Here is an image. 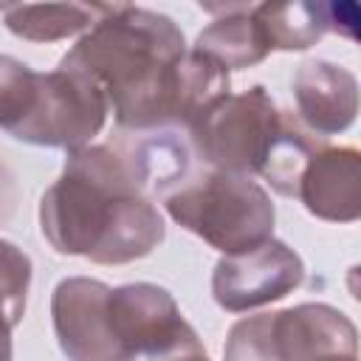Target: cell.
<instances>
[{
	"instance_id": "6da1fadb",
	"label": "cell",
	"mask_w": 361,
	"mask_h": 361,
	"mask_svg": "<svg viewBox=\"0 0 361 361\" xmlns=\"http://www.w3.org/2000/svg\"><path fill=\"white\" fill-rule=\"evenodd\" d=\"M93 79L121 133L186 130L203 110L231 93L223 65L186 48L178 23L161 11L107 3L102 20L59 59Z\"/></svg>"
},
{
	"instance_id": "7a4b0ae2",
	"label": "cell",
	"mask_w": 361,
	"mask_h": 361,
	"mask_svg": "<svg viewBox=\"0 0 361 361\" xmlns=\"http://www.w3.org/2000/svg\"><path fill=\"white\" fill-rule=\"evenodd\" d=\"M39 231L56 254L96 265H127L152 254L166 226L135 186L118 149L87 144L71 149L62 175L39 197Z\"/></svg>"
},
{
	"instance_id": "3957f363",
	"label": "cell",
	"mask_w": 361,
	"mask_h": 361,
	"mask_svg": "<svg viewBox=\"0 0 361 361\" xmlns=\"http://www.w3.org/2000/svg\"><path fill=\"white\" fill-rule=\"evenodd\" d=\"M166 214L223 257L243 254L274 237L271 195L248 175L206 169L164 197Z\"/></svg>"
},
{
	"instance_id": "277c9868",
	"label": "cell",
	"mask_w": 361,
	"mask_h": 361,
	"mask_svg": "<svg viewBox=\"0 0 361 361\" xmlns=\"http://www.w3.org/2000/svg\"><path fill=\"white\" fill-rule=\"evenodd\" d=\"M282 118L285 113L276 107L274 96L262 85H254L217 99L186 127V135L195 158L206 169L254 178L282 130Z\"/></svg>"
},
{
	"instance_id": "5b68a950",
	"label": "cell",
	"mask_w": 361,
	"mask_h": 361,
	"mask_svg": "<svg viewBox=\"0 0 361 361\" xmlns=\"http://www.w3.org/2000/svg\"><path fill=\"white\" fill-rule=\"evenodd\" d=\"M107 113V99L93 79L56 65V71L39 73L37 104L8 135L34 147H59L71 152L87 147L102 133Z\"/></svg>"
},
{
	"instance_id": "8992f818",
	"label": "cell",
	"mask_w": 361,
	"mask_h": 361,
	"mask_svg": "<svg viewBox=\"0 0 361 361\" xmlns=\"http://www.w3.org/2000/svg\"><path fill=\"white\" fill-rule=\"evenodd\" d=\"M305 282L302 257L271 237L243 254L220 257L212 271V296L228 313H248L285 299Z\"/></svg>"
},
{
	"instance_id": "52a82bcc",
	"label": "cell",
	"mask_w": 361,
	"mask_h": 361,
	"mask_svg": "<svg viewBox=\"0 0 361 361\" xmlns=\"http://www.w3.org/2000/svg\"><path fill=\"white\" fill-rule=\"evenodd\" d=\"M110 285L68 276L51 293V322L68 361H124L110 324Z\"/></svg>"
},
{
	"instance_id": "ba28073f",
	"label": "cell",
	"mask_w": 361,
	"mask_h": 361,
	"mask_svg": "<svg viewBox=\"0 0 361 361\" xmlns=\"http://www.w3.org/2000/svg\"><path fill=\"white\" fill-rule=\"evenodd\" d=\"M296 121L316 138H330L353 127L358 116V79L344 65L305 59L293 73Z\"/></svg>"
},
{
	"instance_id": "9c48e42d",
	"label": "cell",
	"mask_w": 361,
	"mask_h": 361,
	"mask_svg": "<svg viewBox=\"0 0 361 361\" xmlns=\"http://www.w3.org/2000/svg\"><path fill=\"white\" fill-rule=\"evenodd\" d=\"M110 324L124 361L189 327L175 296L155 282H127L110 290Z\"/></svg>"
},
{
	"instance_id": "30bf717a",
	"label": "cell",
	"mask_w": 361,
	"mask_h": 361,
	"mask_svg": "<svg viewBox=\"0 0 361 361\" xmlns=\"http://www.w3.org/2000/svg\"><path fill=\"white\" fill-rule=\"evenodd\" d=\"M296 197L319 220L355 223L361 217V152L322 144L302 169Z\"/></svg>"
},
{
	"instance_id": "8fae6325",
	"label": "cell",
	"mask_w": 361,
	"mask_h": 361,
	"mask_svg": "<svg viewBox=\"0 0 361 361\" xmlns=\"http://www.w3.org/2000/svg\"><path fill=\"white\" fill-rule=\"evenodd\" d=\"M274 336L279 361L358 355V330L353 319L324 302H305L296 307L274 310Z\"/></svg>"
},
{
	"instance_id": "7c38bea8",
	"label": "cell",
	"mask_w": 361,
	"mask_h": 361,
	"mask_svg": "<svg viewBox=\"0 0 361 361\" xmlns=\"http://www.w3.org/2000/svg\"><path fill=\"white\" fill-rule=\"evenodd\" d=\"M133 141L124 152H118L135 180V186L152 200L166 197L192 180L195 172V149L180 127H158L144 133H130Z\"/></svg>"
},
{
	"instance_id": "4fadbf2b",
	"label": "cell",
	"mask_w": 361,
	"mask_h": 361,
	"mask_svg": "<svg viewBox=\"0 0 361 361\" xmlns=\"http://www.w3.org/2000/svg\"><path fill=\"white\" fill-rule=\"evenodd\" d=\"M200 8L217 17L197 34L195 51L206 54L226 71L254 68L271 54L262 28L254 20V3H200Z\"/></svg>"
},
{
	"instance_id": "5bb4252c",
	"label": "cell",
	"mask_w": 361,
	"mask_h": 361,
	"mask_svg": "<svg viewBox=\"0 0 361 361\" xmlns=\"http://www.w3.org/2000/svg\"><path fill=\"white\" fill-rule=\"evenodd\" d=\"M6 28L28 42H56L76 34H87L107 3H8L0 6Z\"/></svg>"
},
{
	"instance_id": "9a60e30c",
	"label": "cell",
	"mask_w": 361,
	"mask_h": 361,
	"mask_svg": "<svg viewBox=\"0 0 361 361\" xmlns=\"http://www.w3.org/2000/svg\"><path fill=\"white\" fill-rule=\"evenodd\" d=\"M268 51H307L330 34V3H254Z\"/></svg>"
},
{
	"instance_id": "2e32d148",
	"label": "cell",
	"mask_w": 361,
	"mask_h": 361,
	"mask_svg": "<svg viewBox=\"0 0 361 361\" xmlns=\"http://www.w3.org/2000/svg\"><path fill=\"white\" fill-rule=\"evenodd\" d=\"M324 144V138H316L313 133H307L290 113H285L282 118V130L259 169V178L271 183V189H276L285 197H296V186L302 178L305 164L310 161V155Z\"/></svg>"
},
{
	"instance_id": "e0dca14e",
	"label": "cell",
	"mask_w": 361,
	"mask_h": 361,
	"mask_svg": "<svg viewBox=\"0 0 361 361\" xmlns=\"http://www.w3.org/2000/svg\"><path fill=\"white\" fill-rule=\"evenodd\" d=\"M39 73L23 59L0 54V130L14 133L37 104Z\"/></svg>"
},
{
	"instance_id": "ac0fdd59",
	"label": "cell",
	"mask_w": 361,
	"mask_h": 361,
	"mask_svg": "<svg viewBox=\"0 0 361 361\" xmlns=\"http://www.w3.org/2000/svg\"><path fill=\"white\" fill-rule=\"evenodd\" d=\"M223 361H279L274 310L234 322L223 344Z\"/></svg>"
},
{
	"instance_id": "d6986e66",
	"label": "cell",
	"mask_w": 361,
	"mask_h": 361,
	"mask_svg": "<svg viewBox=\"0 0 361 361\" xmlns=\"http://www.w3.org/2000/svg\"><path fill=\"white\" fill-rule=\"evenodd\" d=\"M28 288H31V257L14 243L0 237V302L14 327L25 316Z\"/></svg>"
},
{
	"instance_id": "ffe728a7",
	"label": "cell",
	"mask_w": 361,
	"mask_h": 361,
	"mask_svg": "<svg viewBox=\"0 0 361 361\" xmlns=\"http://www.w3.org/2000/svg\"><path fill=\"white\" fill-rule=\"evenodd\" d=\"M127 361H209V353H206L200 336L195 333V327L189 324L175 338H169V341H164L158 347L141 350V353L130 355Z\"/></svg>"
},
{
	"instance_id": "44dd1931",
	"label": "cell",
	"mask_w": 361,
	"mask_h": 361,
	"mask_svg": "<svg viewBox=\"0 0 361 361\" xmlns=\"http://www.w3.org/2000/svg\"><path fill=\"white\" fill-rule=\"evenodd\" d=\"M17 203H20V183L14 172L0 161V226L11 220Z\"/></svg>"
},
{
	"instance_id": "7402d4cb",
	"label": "cell",
	"mask_w": 361,
	"mask_h": 361,
	"mask_svg": "<svg viewBox=\"0 0 361 361\" xmlns=\"http://www.w3.org/2000/svg\"><path fill=\"white\" fill-rule=\"evenodd\" d=\"M355 25H358L355 3H330V31L355 39Z\"/></svg>"
},
{
	"instance_id": "603a6c76",
	"label": "cell",
	"mask_w": 361,
	"mask_h": 361,
	"mask_svg": "<svg viewBox=\"0 0 361 361\" xmlns=\"http://www.w3.org/2000/svg\"><path fill=\"white\" fill-rule=\"evenodd\" d=\"M11 330L14 324L8 322L3 302H0V361H11Z\"/></svg>"
},
{
	"instance_id": "cb8c5ba5",
	"label": "cell",
	"mask_w": 361,
	"mask_h": 361,
	"mask_svg": "<svg viewBox=\"0 0 361 361\" xmlns=\"http://www.w3.org/2000/svg\"><path fill=\"white\" fill-rule=\"evenodd\" d=\"M319 361H358V355H327V358H319Z\"/></svg>"
}]
</instances>
